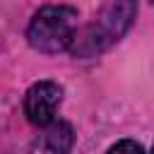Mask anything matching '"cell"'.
I'll return each mask as SVG.
<instances>
[{"label":"cell","mask_w":154,"mask_h":154,"mask_svg":"<svg viewBox=\"0 0 154 154\" xmlns=\"http://www.w3.org/2000/svg\"><path fill=\"white\" fill-rule=\"evenodd\" d=\"M108 154H144V149L135 140H120L108 149Z\"/></svg>","instance_id":"5"},{"label":"cell","mask_w":154,"mask_h":154,"mask_svg":"<svg viewBox=\"0 0 154 154\" xmlns=\"http://www.w3.org/2000/svg\"><path fill=\"white\" fill-rule=\"evenodd\" d=\"M63 101V89L55 82H36L29 87L26 96H24V113L29 118V123L46 128L53 123L55 111Z\"/></svg>","instance_id":"3"},{"label":"cell","mask_w":154,"mask_h":154,"mask_svg":"<svg viewBox=\"0 0 154 154\" xmlns=\"http://www.w3.org/2000/svg\"><path fill=\"white\" fill-rule=\"evenodd\" d=\"M77 29V10L67 5H48L41 7L26 31L31 48L41 53H60L72 46Z\"/></svg>","instance_id":"2"},{"label":"cell","mask_w":154,"mask_h":154,"mask_svg":"<svg viewBox=\"0 0 154 154\" xmlns=\"http://www.w3.org/2000/svg\"><path fill=\"white\" fill-rule=\"evenodd\" d=\"M152 154H154V147H152Z\"/></svg>","instance_id":"6"},{"label":"cell","mask_w":154,"mask_h":154,"mask_svg":"<svg viewBox=\"0 0 154 154\" xmlns=\"http://www.w3.org/2000/svg\"><path fill=\"white\" fill-rule=\"evenodd\" d=\"M135 12H137V0H108L99 19L89 24L79 36H75L72 41L75 55L91 58L106 51L111 43H116L128 31V26L135 19Z\"/></svg>","instance_id":"1"},{"label":"cell","mask_w":154,"mask_h":154,"mask_svg":"<svg viewBox=\"0 0 154 154\" xmlns=\"http://www.w3.org/2000/svg\"><path fill=\"white\" fill-rule=\"evenodd\" d=\"M72 142H75V135L70 123L58 120L46 125V130L36 137L31 154H67L72 149Z\"/></svg>","instance_id":"4"}]
</instances>
